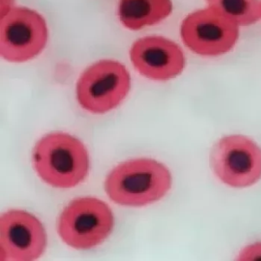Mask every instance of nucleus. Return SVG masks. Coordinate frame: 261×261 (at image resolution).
Wrapping results in <instances>:
<instances>
[{"mask_svg": "<svg viewBox=\"0 0 261 261\" xmlns=\"http://www.w3.org/2000/svg\"><path fill=\"white\" fill-rule=\"evenodd\" d=\"M237 260L253 261L261 259V242L249 244L240 250Z\"/></svg>", "mask_w": 261, "mask_h": 261, "instance_id": "nucleus-12", "label": "nucleus"}, {"mask_svg": "<svg viewBox=\"0 0 261 261\" xmlns=\"http://www.w3.org/2000/svg\"><path fill=\"white\" fill-rule=\"evenodd\" d=\"M130 59L136 69L149 79L167 81L179 75L186 59L175 42L160 36H148L133 45Z\"/></svg>", "mask_w": 261, "mask_h": 261, "instance_id": "nucleus-9", "label": "nucleus"}, {"mask_svg": "<svg viewBox=\"0 0 261 261\" xmlns=\"http://www.w3.org/2000/svg\"><path fill=\"white\" fill-rule=\"evenodd\" d=\"M47 246L45 227L34 215L10 210L0 218V259L31 261L43 254Z\"/></svg>", "mask_w": 261, "mask_h": 261, "instance_id": "nucleus-8", "label": "nucleus"}, {"mask_svg": "<svg viewBox=\"0 0 261 261\" xmlns=\"http://www.w3.org/2000/svg\"><path fill=\"white\" fill-rule=\"evenodd\" d=\"M210 166L224 184L250 187L261 178V148L245 136H226L212 146Z\"/></svg>", "mask_w": 261, "mask_h": 261, "instance_id": "nucleus-4", "label": "nucleus"}, {"mask_svg": "<svg viewBox=\"0 0 261 261\" xmlns=\"http://www.w3.org/2000/svg\"><path fill=\"white\" fill-rule=\"evenodd\" d=\"M33 166L47 184L70 189L85 180L89 171V155L85 145L76 137L53 133L42 137L32 155Z\"/></svg>", "mask_w": 261, "mask_h": 261, "instance_id": "nucleus-2", "label": "nucleus"}, {"mask_svg": "<svg viewBox=\"0 0 261 261\" xmlns=\"http://www.w3.org/2000/svg\"><path fill=\"white\" fill-rule=\"evenodd\" d=\"M172 10L171 0H120L118 16L125 27L138 30L166 19Z\"/></svg>", "mask_w": 261, "mask_h": 261, "instance_id": "nucleus-10", "label": "nucleus"}, {"mask_svg": "<svg viewBox=\"0 0 261 261\" xmlns=\"http://www.w3.org/2000/svg\"><path fill=\"white\" fill-rule=\"evenodd\" d=\"M130 76L120 62L103 60L90 66L79 79L76 94L79 105L93 114L117 108L127 95Z\"/></svg>", "mask_w": 261, "mask_h": 261, "instance_id": "nucleus-5", "label": "nucleus"}, {"mask_svg": "<svg viewBox=\"0 0 261 261\" xmlns=\"http://www.w3.org/2000/svg\"><path fill=\"white\" fill-rule=\"evenodd\" d=\"M207 7L238 27H247L261 19V0H206Z\"/></svg>", "mask_w": 261, "mask_h": 261, "instance_id": "nucleus-11", "label": "nucleus"}, {"mask_svg": "<svg viewBox=\"0 0 261 261\" xmlns=\"http://www.w3.org/2000/svg\"><path fill=\"white\" fill-rule=\"evenodd\" d=\"M48 36L46 22L37 12L13 7L1 16L0 55L9 62H27L42 53Z\"/></svg>", "mask_w": 261, "mask_h": 261, "instance_id": "nucleus-6", "label": "nucleus"}, {"mask_svg": "<svg viewBox=\"0 0 261 261\" xmlns=\"http://www.w3.org/2000/svg\"><path fill=\"white\" fill-rule=\"evenodd\" d=\"M13 0H1V16H4L10 9H12Z\"/></svg>", "mask_w": 261, "mask_h": 261, "instance_id": "nucleus-13", "label": "nucleus"}, {"mask_svg": "<svg viewBox=\"0 0 261 261\" xmlns=\"http://www.w3.org/2000/svg\"><path fill=\"white\" fill-rule=\"evenodd\" d=\"M170 171L152 159H136L120 163L107 176L105 191L114 202L143 206L158 201L170 190Z\"/></svg>", "mask_w": 261, "mask_h": 261, "instance_id": "nucleus-1", "label": "nucleus"}, {"mask_svg": "<svg viewBox=\"0 0 261 261\" xmlns=\"http://www.w3.org/2000/svg\"><path fill=\"white\" fill-rule=\"evenodd\" d=\"M114 224L112 211L106 203L85 197L73 200L62 211L58 232L70 247L88 250L103 242L111 234Z\"/></svg>", "mask_w": 261, "mask_h": 261, "instance_id": "nucleus-3", "label": "nucleus"}, {"mask_svg": "<svg viewBox=\"0 0 261 261\" xmlns=\"http://www.w3.org/2000/svg\"><path fill=\"white\" fill-rule=\"evenodd\" d=\"M181 36L186 46L195 54L214 57L226 54L234 47L239 27L207 7L184 19Z\"/></svg>", "mask_w": 261, "mask_h": 261, "instance_id": "nucleus-7", "label": "nucleus"}]
</instances>
